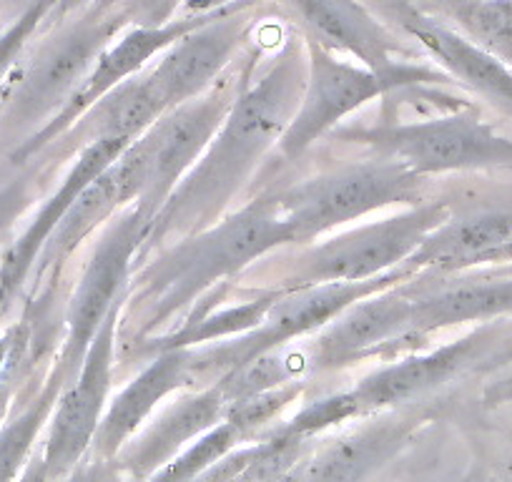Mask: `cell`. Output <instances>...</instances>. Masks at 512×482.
<instances>
[{"label":"cell","instance_id":"6da1fadb","mask_svg":"<svg viewBox=\"0 0 512 482\" xmlns=\"http://www.w3.org/2000/svg\"><path fill=\"white\" fill-rule=\"evenodd\" d=\"M254 66L256 61L211 144L151 221L136 267L159 249L236 211L234 204L292 124L307 86L304 38L294 33L262 71L256 73Z\"/></svg>","mask_w":512,"mask_h":482},{"label":"cell","instance_id":"7a4b0ae2","mask_svg":"<svg viewBox=\"0 0 512 482\" xmlns=\"http://www.w3.org/2000/svg\"><path fill=\"white\" fill-rule=\"evenodd\" d=\"M294 247V231L274 194L246 201L214 226L151 254L131 274L118 314V354L171 332L196 304L221 292L272 252Z\"/></svg>","mask_w":512,"mask_h":482},{"label":"cell","instance_id":"3957f363","mask_svg":"<svg viewBox=\"0 0 512 482\" xmlns=\"http://www.w3.org/2000/svg\"><path fill=\"white\" fill-rule=\"evenodd\" d=\"M131 13L116 6L108 13L83 8L58 21L46 38L18 61L0 93V134L16 141V149L46 129L68 106L101 53L126 31Z\"/></svg>","mask_w":512,"mask_h":482},{"label":"cell","instance_id":"277c9868","mask_svg":"<svg viewBox=\"0 0 512 482\" xmlns=\"http://www.w3.org/2000/svg\"><path fill=\"white\" fill-rule=\"evenodd\" d=\"M452 214V196H430L392 216L354 226L319 244H299L284 257L269 292L319 287L334 282H364L405 264L422 241Z\"/></svg>","mask_w":512,"mask_h":482},{"label":"cell","instance_id":"5b68a950","mask_svg":"<svg viewBox=\"0 0 512 482\" xmlns=\"http://www.w3.org/2000/svg\"><path fill=\"white\" fill-rule=\"evenodd\" d=\"M415 274L410 264H400L392 272L364 279V282H334L277 292L264 317L249 332L191 347V387L199 390V387L216 385L234 370L249 365L251 359L289 347L309 334H317L349 304L407 282Z\"/></svg>","mask_w":512,"mask_h":482},{"label":"cell","instance_id":"8992f818","mask_svg":"<svg viewBox=\"0 0 512 482\" xmlns=\"http://www.w3.org/2000/svg\"><path fill=\"white\" fill-rule=\"evenodd\" d=\"M329 139L362 146L425 179L462 171H512V139L492 129L472 108L410 124L337 126Z\"/></svg>","mask_w":512,"mask_h":482},{"label":"cell","instance_id":"52a82bcc","mask_svg":"<svg viewBox=\"0 0 512 482\" xmlns=\"http://www.w3.org/2000/svg\"><path fill=\"white\" fill-rule=\"evenodd\" d=\"M272 194L297 247L374 211L415 206L432 196L430 179L382 156L324 171Z\"/></svg>","mask_w":512,"mask_h":482},{"label":"cell","instance_id":"ba28073f","mask_svg":"<svg viewBox=\"0 0 512 482\" xmlns=\"http://www.w3.org/2000/svg\"><path fill=\"white\" fill-rule=\"evenodd\" d=\"M304 46H307V86L292 124L287 126L274 149L284 161L302 159L317 141L332 134L337 126H342L344 118L367 106L369 101L410 88L452 83V78L432 61L415 63L402 73H379L349 58L334 56L314 43L304 41Z\"/></svg>","mask_w":512,"mask_h":482},{"label":"cell","instance_id":"9c48e42d","mask_svg":"<svg viewBox=\"0 0 512 482\" xmlns=\"http://www.w3.org/2000/svg\"><path fill=\"white\" fill-rule=\"evenodd\" d=\"M151 214L139 204H131L103 226L96 247L91 249L81 279L66 304V334L61 354L53 365L68 377H76L93 337L101 329L103 319L111 314L128 292L136 259L151 229Z\"/></svg>","mask_w":512,"mask_h":482},{"label":"cell","instance_id":"30bf717a","mask_svg":"<svg viewBox=\"0 0 512 482\" xmlns=\"http://www.w3.org/2000/svg\"><path fill=\"white\" fill-rule=\"evenodd\" d=\"M251 63L254 61L239 58L209 91L166 111L149 131L139 136L146 149V184L136 204L149 211L151 219L211 144L239 96Z\"/></svg>","mask_w":512,"mask_h":482},{"label":"cell","instance_id":"8fae6325","mask_svg":"<svg viewBox=\"0 0 512 482\" xmlns=\"http://www.w3.org/2000/svg\"><path fill=\"white\" fill-rule=\"evenodd\" d=\"M259 21V0H239L211 13L201 26L166 48L144 71L161 108L171 111L209 91L241 58Z\"/></svg>","mask_w":512,"mask_h":482},{"label":"cell","instance_id":"7c38bea8","mask_svg":"<svg viewBox=\"0 0 512 482\" xmlns=\"http://www.w3.org/2000/svg\"><path fill=\"white\" fill-rule=\"evenodd\" d=\"M307 43L379 73H402L427 61L412 41L392 31L364 0H272Z\"/></svg>","mask_w":512,"mask_h":482},{"label":"cell","instance_id":"4fadbf2b","mask_svg":"<svg viewBox=\"0 0 512 482\" xmlns=\"http://www.w3.org/2000/svg\"><path fill=\"white\" fill-rule=\"evenodd\" d=\"M377 18L402 38L415 43L427 61L445 71L452 81L512 118V68L487 53L475 41L442 18L420 11L412 0H364Z\"/></svg>","mask_w":512,"mask_h":482},{"label":"cell","instance_id":"5bb4252c","mask_svg":"<svg viewBox=\"0 0 512 482\" xmlns=\"http://www.w3.org/2000/svg\"><path fill=\"white\" fill-rule=\"evenodd\" d=\"M121 304L103 319L101 329L93 337L76 377L63 387L56 402L48 432L43 460L48 467V480H63L91 450L93 435L108 407V392L113 385V367L118 357V314Z\"/></svg>","mask_w":512,"mask_h":482},{"label":"cell","instance_id":"9a60e30c","mask_svg":"<svg viewBox=\"0 0 512 482\" xmlns=\"http://www.w3.org/2000/svg\"><path fill=\"white\" fill-rule=\"evenodd\" d=\"M512 329L507 319L477 324L470 334L427 352H412L395 359L392 365L372 372L352 387L359 415H374L382 410L405 407L430 392L440 390L462 372L477 370L492 347Z\"/></svg>","mask_w":512,"mask_h":482},{"label":"cell","instance_id":"2e32d148","mask_svg":"<svg viewBox=\"0 0 512 482\" xmlns=\"http://www.w3.org/2000/svg\"><path fill=\"white\" fill-rule=\"evenodd\" d=\"M412 339V297L400 282L342 309L307 344L304 357L307 370L329 372L379 352H400Z\"/></svg>","mask_w":512,"mask_h":482},{"label":"cell","instance_id":"e0dca14e","mask_svg":"<svg viewBox=\"0 0 512 482\" xmlns=\"http://www.w3.org/2000/svg\"><path fill=\"white\" fill-rule=\"evenodd\" d=\"M209 16H176L171 18L169 23H161V26H128L126 31L101 53V58H98L96 66L91 68L86 81L81 83L76 96L68 101V106L53 118L46 129L38 131V134L33 136L31 141H26L23 146H18V149L13 151V159L28 161L36 154H41V151H46L63 131L71 129V126L76 124L78 118H81L93 103L101 101L106 93H111L113 88L121 86L123 81L134 78L136 73L146 71L154 58H159L161 53H164L166 48L174 46L179 38H184L186 33L194 31L196 26H201Z\"/></svg>","mask_w":512,"mask_h":482},{"label":"cell","instance_id":"ac0fdd59","mask_svg":"<svg viewBox=\"0 0 512 482\" xmlns=\"http://www.w3.org/2000/svg\"><path fill=\"white\" fill-rule=\"evenodd\" d=\"M146 184V149L141 139L128 144L123 154L103 169L86 189L78 194L71 209L63 214L43 252L38 254L31 277L41 282L48 274H58L68 259L83 247V241L96 229L106 226L126 206L136 204Z\"/></svg>","mask_w":512,"mask_h":482},{"label":"cell","instance_id":"d6986e66","mask_svg":"<svg viewBox=\"0 0 512 482\" xmlns=\"http://www.w3.org/2000/svg\"><path fill=\"white\" fill-rule=\"evenodd\" d=\"M412 297V337L427 339L462 324L512 317V274L417 272L405 282Z\"/></svg>","mask_w":512,"mask_h":482},{"label":"cell","instance_id":"ffe728a7","mask_svg":"<svg viewBox=\"0 0 512 482\" xmlns=\"http://www.w3.org/2000/svg\"><path fill=\"white\" fill-rule=\"evenodd\" d=\"M226 410H229V402L219 385L186 392L174 405L166 407L154 422L141 427L113 460L123 477L149 480L159 467L174 460L191 442L224 422Z\"/></svg>","mask_w":512,"mask_h":482},{"label":"cell","instance_id":"44dd1931","mask_svg":"<svg viewBox=\"0 0 512 482\" xmlns=\"http://www.w3.org/2000/svg\"><path fill=\"white\" fill-rule=\"evenodd\" d=\"M374 420L362 422L357 430L324 445L299 470L302 482H367L384 467L410 437L427 422V415L415 407L374 412Z\"/></svg>","mask_w":512,"mask_h":482},{"label":"cell","instance_id":"7402d4cb","mask_svg":"<svg viewBox=\"0 0 512 482\" xmlns=\"http://www.w3.org/2000/svg\"><path fill=\"white\" fill-rule=\"evenodd\" d=\"M181 390H191V347L166 349L146 359L144 370L108 402L88 455L113 460L156 407Z\"/></svg>","mask_w":512,"mask_h":482},{"label":"cell","instance_id":"603a6c76","mask_svg":"<svg viewBox=\"0 0 512 482\" xmlns=\"http://www.w3.org/2000/svg\"><path fill=\"white\" fill-rule=\"evenodd\" d=\"M126 146V141H98V144H91L83 151H78L76 164L71 166L66 179H63L61 186L48 196V201L41 206L36 219H33L31 224H28V229L13 241V247L8 249V254L3 257V264H0V312H3V309L13 302V297L21 292L26 279H31L38 254L43 252L46 241L51 239L53 229H56L58 221L63 219V214L71 209V204L78 199V194H81L103 169H108V166L123 154Z\"/></svg>","mask_w":512,"mask_h":482},{"label":"cell","instance_id":"cb8c5ba5","mask_svg":"<svg viewBox=\"0 0 512 482\" xmlns=\"http://www.w3.org/2000/svg\"><path fill=\"white\" fill-rule=\"evenodd\" d=\"M512 241V204H465L452 196V214L407 259L415 272H462Z\"/></svg>","mask_w":512,"mask_h":482},{"label":"cell","instance_id":"d4e9b609","mask_svg":"<svg viewBox=\"0 0 512 482\" xmlns=\"http://www.w3.org/2000/svg\"><path fill=\"white\" fill-rule=\"evenodd\" d=\"M164 116L144 71L123 81L111 93L93 103L71 129L63 131L51 146H58V159H68L76 151L98 141H126L134 144L144 131Z\"/></svg>","mask_w":512,"mask_h":482},{"label":"cell","instance_id":"484cf974","mask_svg":"<svg viewBox=\"0 0 512 482\" xmlns=\"http://www.w3.org/2000/svg\"><path fill=\"white\" fill-rule=\"evenodd\" d=\"M66 385L68 377L53 365L38 395H33L31 402L0 430V482H13L26 470L33 442L56 410V402Z\"/></svg>","mask_w":512,"mask_h":482},{"label":"cell","instance_id":"4316f807","mask_svg":"<svg viewBox=\"0 0 512 482\" xmlns=\"http://www.w3.org/2000/svg\"><path fill=\"white\" fill-rule=\"evenodd\" d=\"M440 18L512 68V0H482Z\"/></svg>","mask_w":512,"mask_h":482},{"label":"cell","instance_id":"83f0119b","mask_svg":"<svg viewBox=\"0 0 512 482\" xmlns=\"http://www.w3.org/2000/svg\"><path fill=\"white\" fill-rule=\"evenodd\" d=\"M246 437L249 435H246L236 422H219L214 430L201 435L199 440L191 442L184 452H179L174 460H169L164 467H159L146 482H194L196 477H199L201 472L209 470L214 462H219L221 457L229 455L231 450H236L239 442L246 440Z\"/></svg>","mask_w":512,"mask_h":482},{"label":"cell","instance_id":"f1b7e54d","mask_svg":"<svg viewBox=\"0 0 512 482\" xmlns=\"http://www.w3.org/2000/svg\"><path fill=\"white\" fill-rule=\"evenodd\" d=\"M53 8H56V0H31L26 11L18 16V21H13L8 31L0 33V93L6 88L13 68L26 53V46L43 26V21L51 16Z\"/></svg>","mask_w":512,"mask_h":482},{"label":"cell","instance_id":"f546056e","mask_svg":"<svg viewBox=\"0 0 512 482\" xmlns=\"http://www.w3.org/2000/svg\"><path fill=\"white\" fill-rule=\"evenodd\" d=\"M352 417H362L359 415V407L354 402L352 392H339V395H329L322 397V400L312 402V405L304 407L294 420H289L287 425H282L284 432L294 437H302V440H309V437L319 435L327 427L337 425V422H347Z\"/></svg>","mask_w":512,"mask_h":482},{"label":"cell","instance_id":"4dcf8cb0","mask_svg":"<svg viewBox=\"0 0 512 482\" xmlns=\"http://www.w3.org/2000/svg\"><path fill=\"white\" fill-rule=\"evenodd\" d=\"M53 161L56 159H51V164ZM48 166H38V169L18 176V179H13L11 184H6L0 189V239L11 231V226L16 224V221L26 214L28 206L38 199L41 179L48 171Z\"/></svg>","mask_w":512,"mask_h":482},{"label":"cell","instance_id":"1f68e13d","mask_svg":"<svg viewBox=\"0 0 512 482\" xmlns=\"http://www.w3.org/2000/svg\"><path fill=\"white\" fill-rule=\"evenodd\" d=\"M256 445H259V442L236 447V450H231L229 455L221 457L219 462H214L209 470L201 472L194 482H239L241 472L246 470V465H249L251 457H254Z\"/></svg>","mask_w":512,"mask_h":482},{"label":"cell","instance_id":"d6a6232c","mask_svg":"<svg viewBox=\"0 0 512 482\" xmlns=\"http://www.w3.org/2000/svg\"><path fill=\"white\" fill-rule=\"evenodd\" d=\"M123 475L118 470L116 460H106V457L86 455L63 480L58 482H121Z\"/></svg>","mask_w":512,"mask_h":482},{"label":"cell","instance_id":"836d02e7","mask_svg":"<svg viewBox=\"0 0 512 482\" xmlns=\"http://www.w3.org/2000/svg\"><path fill=\"white\" fill-rule=\"evenodd\" d=\"M487 405H510L512 402V365L500 367L490 372L485 392H482Z\"/></svg>","mask_w":512,"mask_h":482},{"label":"cell","instance_id":"e575fe53","mask_svg":"<svg viewBox=\"0 0 512 482\" xmlns=\"http://www.w3.org/2000/svg\"><path fill=\"white\" fill-rule=\"evenodd\" d=\"M505 365H512V329L500 339V342L495 344V347L490 349V352H487V357L482 359L477 370L490 375L492 370H500V367H505Z\"/></svg>","mask_w":512,"mask_h":482},{"label":"cell","instance_id":"d590c367","mask_svg":"<svg viewBox=\"0 0 512 482\" xmlns=\"http://www.w3.org/2000/svg\"><path fill=\"white\" fill-rule=\"evenodd\" d=\"M239 3V0H181V8L176 16H209V13L221 11Z\"/></svg>","mask_w":512,"mask_h":482},{"label":"cell","instance_id":"8d00e7d4","mask_svg":"<svg viewBox=\"0 0 512 482\" xmlns=\"http://www.w3.org/2000/svg\"><path fill=\"white\" fill-rule=\"evenodd\" d=\"M420 11L430 13V16H445V13L455 11V8L472 6V3H482V0H412Z\"/></svg>","mask_w":512,"mask_h":482},{"label":"cell","instance_id":"74e56055","mask_svg":"<svg viewBox=\"0 0 512 482\" xmlns=\"http://www.w3.org/2000/svg\"><path fill=\"white\" fill-rule=\"evenodd\" d=\"M18 482H51L48 480V467H46V460H43V452L28 460L26 470L21 472Z\"/></svg>","mask_w":512,"mask_h":482},{"label":"cell","instance_id":"f35d334b","mask_svg":"<svg viewBox=\"0 0 512 482\" xmlns=\"http://www.w3.org/2000/svg\"><path fill=\"white\" fill-rule=\"evenodd\" d=\"M91 3L93 0H56L53 16H56V21H66V18L76 16V13H81L83 8H88Z\"/></svg>","mask_w":512,"mask_h":482},{"label":"cell","instance_id":"ab89813d","mask_svg":"<svg viewBox=\"0 0 512 482\" xmlns=\"http://www.w3.org/2000/svg\"><path fill=\"white\" fill-rule=\"evenodd\" d=\"M11 390H13L11 377H3V380H0V420L6 417L8 402H11Z\"/></svg>","mask_w":512,"mask_h":482},{"label":"cell","instance_id":"60d3db41","mask_svg":"<svg viewBox=\"0 0 512 482\" xmlns=\"http://www.w3.org/2000/svg\"><path fill=\"white\" fill-rule=\"evenodd\" d=\"M121 3H123V0H93L91 6H88V11L98 13V16H101V13L113 11V8L121 6Z\"/></svg>","mask_w":512,"mask_h":482},{"label":"cell","instance_id":"b9f144b4","mask_svg":"<svg viewBox=\"0 0 512 482\" xmlns=\"http://www.w3.org/2000/svg\"><path fill=\"white\" fill-rule=\"evenodd\" d=\"M239 482H302L299 480V470H292L287 472V475H279V477H272V480H241Z\"/></svg>","mask_w":512,"mask_h":482}]
</instances>
